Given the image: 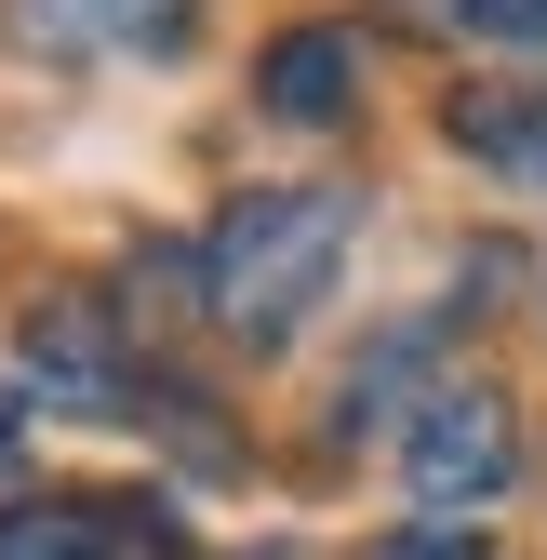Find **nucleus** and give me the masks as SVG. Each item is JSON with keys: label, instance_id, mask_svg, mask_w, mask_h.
<instances>
[{"label": "nucleus", "instance_id": "6", "mask_svg": "<svg viewBox=\"0 0 547 560\" xmlns=\"http://www.w3.org/2000/svg\"><path fill=\"white\" fill-rule=\"evenodd\" d=\"M54 40H107V54H174L187 40V0H27Z\"/></svg>", "mask_w": 547, "mask_h": 560}, {"label": "nucleus", "instance_id": "2", "mask_svg": "<svg viewBox=\"0 0 547 560\" xmlns=\"http://www.w3.org/2000/svg\"><path fill=\"white\" fill-rule=\"evenodd\" d=\"M508 467H521L508 400H494V387H441V400L415 413V441H400V494H415V508H494Z\"/></svg>", "mask_w": 547, "mask_h": 560}, {"label": "nucleus", "instance_id": "3", "mask_svg": "<svg viewBox=\"0 0 547 560\" xmlns=\"http://www.w3.org/2000/svg\"><path fill=\"white\" fill-rule=\"evenodd\" d=\"M27 387L40 400H67V413H120V334H107V307H40L27 320Z\"/></svg>", "mask_w": 547, "mask_h": 560}, {"label": "nucleus", "instance_id": "8", "mask_svg": "<svg viewBox=\"0 0 547 560\" xmlns=\"http://www.w3.org/2000/svg\"><path fill=\"white\" fill-rule=\"evenodd\" d=\"M374 560H494V547H481V534H454V521H415V534H387Z\"/></svg>", "mask_w": 547, "mask_h": 560}, {"label": "nucleus", "instance_id": "5", "mask_svg": "<svg viewBox=\"0 0 547 560\" xmlns=\"http://www.w3.org/2000/svg\"><path fill=\"white\" fill-rule=\"evenodd\" d=\"M0 560H133V547L94 494H27V508H0Z\"/></svg>", "mask_w": 547, "mask_h": 560}, {"label": "nucleus", "instance_id": "7", "mask_svg": "<svg viewBox=\"0 0 547 560\" xmlns=\"http://www.w3.org/2000/svg\"><path fill=\"white\" fill-rule=\"evenodd\" d=\"M454 27H481V40L534 54V40H547V0H454Z\"/></svg>", "mask_w": 547, "mask_h": 560}, {"label": "nucleus", "instance_id": "1", "mask_svg": "<svg viewBox=\"0 0 547 560\" xmlns=\"http://www.w3.org/2000/svg\"><path fill=\"white\" fill-rule=\"evenodd\" d=\"M348 228H361L348 187H254V200H228V228L200 241V294H214V320L254 334V347H281V334L334 294Z\"/></svg>", "mask_w": 547, "mask_h": 560}, {"label": "nucleus", "instance_id": "4", "mask_svg": "<svg viewBox=\"0 0 547 560\" xmlns=\"http://www.w3.org/2000/svg\"><path fill=\"white\" fill-rule=\"evenodd\" d=\"M254 94L281 107V120H348L361 107V40L348 27H281L267 67H254Z\"/></svg>", "mask_w": 547, "mask_h": 560}]
</instances>
